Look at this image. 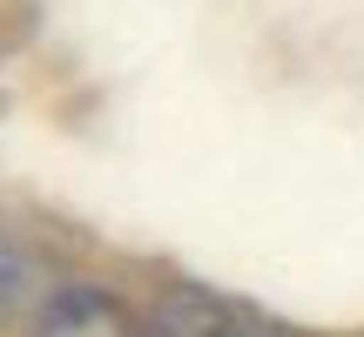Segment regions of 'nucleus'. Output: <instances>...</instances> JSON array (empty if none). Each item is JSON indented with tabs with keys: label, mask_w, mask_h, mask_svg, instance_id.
Listing matches in <instances>:
<instances>
[{
	"label": "nucleus",
	"mask_w": 364,
	"mask_h": 337,
	"mask_svg": "<svg viewBox=\"0 0 364 337\" xmlns=\"http://www.w3.org/2000/svg\"><path fill=\"white\" fill-rule=\"evenodd\" d=\"M27 337H149V324H142V311H129L102 284H54L41 297Z\"/></svg>",
	"instance_id": "f257e3e1"
},
{
	"label": "nucleus",
	"mask_w": 364,
	"mask_h": 337,
	"mask_svg": "<svg viewBox=\"0 0 364 337\" xmlns=\"http://www.w3.org/2000/svg\"><path fill=\"white\" fill-rule=\"evenodd\" d=\"M142 324H149V337H243L250 317L236 304H223L216 290H203V284H162L149 297Z\"/></svg>",
	"instance_id": "f03ea898"
},
{
	"label": "nucleus",
	"mask_w": 364,
	"mask_h": 337,
	"mask_svg": "<svg viewBox=\"0 0 364 337\" xmlns=\"http://www.w3.org/2000/svg\"><path fill=\"white\" fill-rule=\"evenodd\" d=\"M14 297H21V257H14V243L0 236V317L14 311Z\"/></svg>",
	"instance_id": "7ed1b4c3"
},
{
	"label": "nucleus",
	"mask_w": 364,
	"mask_h": 337,
	"mask_svg": "<svg viewBox=\"0 0 364 337\" xmlns=\"http://www.w3.org/2000/svg\"><path fill=\"white\" fill-rule=\"evenodd\" d=\"M243 337H290V331H277V324H250Z\"/></svg>",
	"instance_id": "20e7f679"
}]
</instances>
